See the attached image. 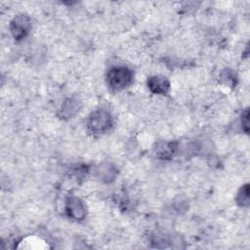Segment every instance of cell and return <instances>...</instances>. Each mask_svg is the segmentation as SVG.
<instances>
[{"label":"cell","instance_id":"8992f818","mask_svg":"<svg viewBox=\"0 0 250 250\" xmlns=\"http://www.w3.org/2000/svg\"><path fill=\"white\" fill-rule=\"evenodd\" d=\"M79 111V104L76 100H66L61 108V116L62 118H71Z\"/></svg>","mask_w":250,"mask_h":250},{"label":"cell","instance_id":"277c9868","mask_svg":"<svg viewBox=\"0 0 250 250\" xmlns=\"http://www.w3.org/2000/svg\"><path fill=\"white\" fill-rule=\"evenodd\" d=\"M65 212L69 218L80 221L86 217L87 210L84 202L75 196H71L66 200Z\"/></svg>","mask_w":250,"mask_h":250},{"label":"cell","instance_id":"5b68a950","mask_svg":"<svg viewBox=\"0 0 250 250\" xmlns=\"http://www.w3.org/2000/svg\"><path fill=\"white\" fill-rule=\"evenodd\" d=\"M147 87L154 94L165 95L170 89V82L165 76L154 75L147 79Z\"/></svg>","mask_w":250,"mask_h":250},{"label":"cell","instance_id":"52a82bcc","mask_svg":"<svg viewBox=\"0 0 250 250\" xmlns=\"http://www.w3.org/2000/svg\"><path fill=\"white\" fill-rule=\"evenodd\" d=\"M236 201L240 206H248L249 204V185L243 186L237 193Z\"/></svg>","mask_w":250,"mask_h":250},{"label":"cell","instance_id":"ba28073f","mask_svg":"<svg viewBox=\"0 0 250 250\" xmlns=\"http://www.w3.org/2000/svg\"><path fill=\"white\" fill-rule=\"evenodd\" d=\"M175 149H176V146L173 143H164V144H161L160 146L157 148V152L162 157H166V156L173 155Z\"/></svg>","mask_w":250,"mask_h":250},{"label":"cell","instance_id":"6da1fadb","mask_svg":"<svg viewBox=\"0 0 250 250\" xmlns=\"http://www.w3.org/2000/svg\"><path fill=\"white\" fill-rule=\"evenodd\" d=\"M133 72L127 66H114L107 73L108 86L114 91H121L133 82Z\"/></svg>","mask_w":250,"mask_h":250},{"label":"cell","instance_id":"7a4b0ae2","mask_svg":"<svg viewBox=\"0 0 250 250\" xmlns=\"http://www.w3.org/2000/svg\"><path fill=\"white\" fill-rule=\"evenodd\" d=\"M112 119L108 111L104 109H98L91 113L88 118V129L94 134H104L111 127Z\"/></svg>","mask_w":250,"mask_h":250},{"label":"cell","instance_id":"3957f363","mask_svg":"<svg viewBox=\"0 0 250 250\" xmlns=\"http://www.w3.org/2000/svg\"><path fill=\"white\" fill-rule=\"evenodd\" d=\"M30 29V19L26 15H18L16 16L11 23H10V30L13 37L16 40L23 39Z\"/></svg>","mask_w":250,"mask_h":250},{"label":"cell","instance_id":"9c48e42d","mask_svg":"<svg viewBox=\"0 0 250 250\" xmlns=\"http://www.w3.org/2000/svg\"><path fill=\"white\" fill-rule=\"evenodd\" d=\"M249 113H248V110H245L244 113H242V116H241V124H242V128L243 130L247 133L248 132V119H249Z\"/></svg>","mask_w":250,"mask_h":250}]
</instances>
